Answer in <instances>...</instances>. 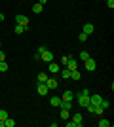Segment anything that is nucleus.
<instances>
[{"instance_id": "23", "label": "nucleus", "mask_w": 114, "mask_h": 127, "mask_svg": "<svg viewBox=\"0 0 114 127\" xmlns=\"http://www.w3.org/2000/svg\"><path fill=\"white\" fill-rule=\"evenodd\" d=\"M13 32H15V34H23V32H25V27H23V25H17V23H15V29H13Z\"/></svg>"}, {"instance_id": "25", "label": "nucleus", "mask_w": 114, "mask_h": 127, "mask_svg": "<svg viewBox=\"0 0 114 127\" xmlns=\"http://www.w3.org/2000/svg\"><path fill=\"white\" fill-rule=\"evenodd\" d=\"M8 70V63L6 61H0V72H6Z\"/></svg>"}, {"instance_id": "31", "label": "nucleus", "mask_w": 114, "mask_h": 127, "mask_svg": "<svg viewBox=\"0 0 114 127\" xmlns=\"http://www.w3.org/2000/svg\"><path fill=\"white\" fill-rule=\"evenodd\" d=\"M107 6H109L110 10H112V8H114V0H107Z\"/></svg>"}, {"instance_id": "7", "label": "nucleus", "mask_w": 114, "mask_h": 127, "mask_svg": "<svg viewBox=\"0 0 114 127\" xmlns=\"http://www.w3.org/2000/svg\"><path fill=\"white\" fill-rule=\"evenodd\" d=\"M59 70H61V66L57 63H53V61L49 63V72H51V74H59Z\"/></svg>"}, {"instance_id": "33", "label": "nucleus", "mask_w": 114, "mask_h": 127, "mask_svg": "<svg viewBox=\"0 0 114 127\" xmlns=\"http://www.w3.org/2000/svg\"><path fill=\"white\" fill-rule=\"evenodd\" d=\"M0 61H6V53L2 51V49H0Z\"/></svg>"}, {"instance_id": "32", "label": "nucleus", "mask_w": 114, "mask_h": 127, "mask_svg": "<svg viewBox=\"0 0 114 127\" xmlns=\"http://www.w3.org/2000/svg\"><path fill=\"white\" fill-rule=\"evenodd\" d=\"M80 93H82V95H87V97L91 95V91H89V89H84V91H80Z\"/></svg>"}, {"instance_id": "12", "label": "nucleus", "mask_w": 114, "mask_h": 127, "mask_svg": "<svg viewBox=\"0 0 114 127\" xmlns=\"http://www.w3.org/2000/svg\"><path fill=\"white\" fill-rule=\"evenodd\" d=\"M71 120H72V122H74L78 127H82V122H84V120H82L80 114H74V116H71Z\"/></svg>"}, {"instance_id": "4", "label": "nucleus", "mask_w": 114, "mask_h": 127, "mask_svg": "<svg viewBox=\"0 0 114 127\" xmlns=\"http://www.w3.org/2000/svg\"><path fill=\"white\" fill-rule=\"evenodd\" d=\"M76 99H78V104H80V106H87V104H89V97H87V95H82V93H80Z\"/></svg>"}, {"instance_id": "5", "label": "nucleus", "mask_w": 114, "mask_h": 127, "mask_svg": "<svg viewBox=\"0 0 114 127\" xmlns=\"http://www.w3.org/2000/svg\"><path fill=\"white\" fill-rule=\"evenodd\" d=\"M82 32L89 36V34H93V32H95V27H93L91 23H86V25H84V29H82Z\"/></svg>"}, {"instance_id": "21", "label": "nucleus", "mask_w": 114, "mask_h": 127, "mask_svg": "<svg viewBox=\"0 0 114 127\" xmlns=\"http://www.w3.org/2000/svg\"><path fill=\"white\" fill-rule=\"evenodd\" d=\"M4 125H6V127H13V125H15V120H11V118L8 116V118L4 120Z\"/></svg>"}, {"instance_id": "29", "label": "nucleus", "mask_w": 114, "mask_h": 127, "mask_svg": "<svg viewBox=\"0 0 114 127\" xmlns=\"http://www.w3.org/2000/svg\"><path fill=\"white\" fill-rule=\"evenodd\" d=\"M6 118H8V112H6V110H0V120H6Z\"/></svg>"}, {"instance_id": "3", "label": "nucleus", "mask_w": 114, "mask_h": 127, "mask_svg": "<svg viewBox=\"0 0 114 127\" xmlns=\"http://www.w3.org/2000/svg\"><path fill=\"white\" fill-rule=\"evenodd\" d=\"M44 84L48 85V89H57V85H59V82H57L55 78H48L46 82H44Z\"/></svg>"}, {"instance_id": "14", "label": "nucleus", "mask_w": 114, "mask_h": 127, "mask_svg": "<svg viewBox=\"0 0 114 127\" xmlns=\"http://www.w3.org/2000/svg\"><path fill=\"white\" fill-rule=\"evenodd\" d=\"M61 120H71V110H65V108H61Z\"/></svg>"}, {"instance_id": "34", "label": "nucleus", "mask_w": 114, "mask_h": 127, "mask_svg": "<svg viewBox=\"0 0 114 127\" xmlns=\"http://www.w3.org/2000/svg\"><path fill=\"white\" fill-rule=\"evenodd\" d=\"M46 2H48V0H38V4H42V6L46 4Z\"/></svg>"}, {"instance_id": "1", "label": "nucleus", "mask_w": 114, "mask_h": 127, "mask_svg": "<svg viewBox=\"0 0 114 127\" xmlns=\"http://www.w3.org/2000/svg\"><path fill=\"white\" fill-rule=\"evenodd\" d=\"M15 23L17 25H23L25 31H29V17L27 15H15Z\"/></svg>"}, {"instance_id": "26", "label": "nucleus", "mask_w": 114, "mask_h": 127, "mask_svg": "<svg viewBox=\"0 0 114 127\" xmlns=\"http://www.w3.org/2000/svg\"><path fill=\"white\" fill-rule=\"evenodd\" d=\"M99 104L103 106L105 110H107V108H110V102H109V101H105V99H101V102H99Z\"/></svg>"}, {"instance_id": "13", "label": "nucleus", "mask_w": 114, "mask_h": 127, "mask_svg": "<svg viewBox=\"0 0 114 127\" xmlns=\"http://www.w3.org/2000/svg\"><path fill=\"white\" fill-rule=\"evenodd\" d=\"M61 108H65V110H71L72 108V101H63V99H61Z\"/></svg>"}, {"instance_id": "6", "label": "nucleus", "mask_w": 114, "mask_h": 127, "mask_svg": "<svg viewBox=\"0 0 114 127\" xmlns=\"http://www.w3.org/2000/svg\"><path fill=\"white\" fill-rule=\"evenodd\" d=\"M36 91H38V95H48V85L46 84H38V87H36Z\"/></svg>"}, {"instance_id": "10", "label": "nucleus", "mask_w": 114, "mask_h": 127, "mask_svg": "<svg viewBox=\"0 0 114 127\" xmlns=\"http://www.w3.org/2000/svg\"><path fill=\"white\" fill-rule=\"evenodd\" d=\"M101 99H103V97H101V95H97V93H95V95H89V102H91V104H95V106H97L99 102H101Z\"/></svg>"}, {"instance_id": "20", "label": "nucleus", "mask_w": 114, "mask_h": 127, "mask_svg": "<svg viewBox=\"0 0 114 127\" xmlns=\"http://www.w3.org/2000/svg\"><path fill=\"white\" fill-rule=\"evenodd\" d=\"M71 78H72V80H76V82H78V80L82 78V76H80V70H78V68H76V70H72V72H71Z\"/></svg>"}, {"instance_id": "28", "label": "nucleus", "mask_w": 114, "mask_h": 127, "mask_svg": "<svg viewBox=\"0 0 114 127\" xmlns=\"http://www.w3.org/2000/svg\"><path fill=\"white\" fill-rule=\"evenodd\" d=\"M78 40H80V42H86V40H87V34L80 32V34H78Z\"/></svg>"}, {"instance_id": "9", "label": "nucleus", "mask_w": 114, "mask_h": 127, "mask_svg": "<svg viewBox=\"0 0 114 127\" xmlns=\"http://www.w3.org/2000/svg\"><path fill=\"white\" fill-rule=\"evenodd\" d=\"M86 68L89 70V72H93V70H95V61H93L91 57H89V59H86Z\"/></svg>"}, {"instance_id": "22", "label": "nucleus", "mask_w": 114, "mask_h": 127, "mask_svg": "<svg viewBox=\"0 0 114 127\" xmlns=\"http://www.w3.org/2000/svg\"><path fill=\"white\" fill-rule=\"evenodd\" d=\"M99 125H101V127H110V120H107V118H101V120H99Z\"/></svg>"}, {"instance_id": "15", "label": "nucleus", "mask_w": 114, "mask_h": 127, "mask_svg": "<svg viewBox=\"0 0 114 127\" xmlns=\"http://www.w3.org/2000/svg\"><path fill=\"white\" fill-rule=\"evenodd\" d=\"M63 101H74V93H72V91H65V95H63Z\"/></svg>"}, {"instance_id": "18", "label": "nucleus", "mask_w": 114, "mask_h": 127, "mask_svg": "<svg viewBox=\"0 0 114 127\" xmlns=\"http://www.w3.org/2000/svg\"><path fill=\"white\" fill-rule=\"evenodd\" d=\"M48 78H49V76L46 74V72H40V74H38V84H44Z\"/></svg>"}, {"instance_id": "35", "label": "nucleus", "mask_w": 114, "mask_h": 127, "mask_svg": "<svg viewBox=\"0 0 114 127\" xmlns=\"http://www.w3.org/2000/svg\"><path fill=\"white\" fill-rule=\"evenodd\" d=\"M0 23H4V13H0Z\"/></svg>"}, {"instance_id": "2", "label": "nucleus", "mask_w": 114, "mask_h": 127, "mask_svg": "<svg viewBox=\"0 0 114 127\" xmlns=\"http://www.w3.org/2000/svg\"><path fill=\"white\" fill-rule=\"evenodd\" d=\"M40 61H44V63H51V61H53V53L46 49V51L40 55Z\"/></svg>"}, {"instance_id": "36", "label": "nucleus", "mask_w": 114, "mask_h": 127, "mask_svg": "<svg viewBox=\"0 0 114 127\" xmlns=\"http://www.w3.org/2000/svg\"><path fill=\"white\" fill-rule=\"evenodd\" d=\"M0 29H2V23H0Z\"/></svg>"}, {"instance_id": "11", "label": "nucleus", "mask_w": 114, "mask_h": 127, "mask_svg": "<svg viewBox=\"0 0 114 127\" xmlns=\"http://www.w3.org/2000/svg\"><path fill=\"white\" fill-rule=\"evenodd\" d=\"M65 68H69V70H71V72H72V70H76V68H78V64H76V61H74V57H72V59H71V61H69V63H67V64H65Z\"/></svg>"}, {"instance_id": "8", "label": "nucleus", "mask_w": 114, "mask_h": 127, "mask_svg": "<svg viewBox=\"0 0 114 127\" xmlns=\"http://www.w3.org/2000/svg\"><path fill=\"white\" fill-rule=\"evenodd\" d=\"M46 46H38V49H36V53H34V61H40V55H42L44 51H46Z\"/></svg>"}, {"instance_id": "27", "label": "nucleus", "mask_w": 114, "mask_h": 127, "mask_svg": "<svg viewBox=\"0 0 114 127\" xmlns=\"http://www.w3.org/2000/svg\"><path fill=\"white\" fill-rule=\"evenodd\" d=\"M80 59H82V61L89 59V53H87V51H80Z\"/></svg>"}, {"instance_id": "24", "label": "nucleus", "mask_w": 114, "mask_h": 127, "mask_svg": "<svg viewBox=\"0 0 114 127\" xmlns=\"http://www.w3.org/2000/svg\"><path fill=\"white\" fill-rule=\"evenodd\" d=\"M71 59H72V55H67V57H65V55H63V59H61V64H63V66H65V64L69 63V61H71Z\"/></svg>"}, {"instance_id": "17", "label": "nucleus", "mask_w": 114, "mask_h": 127, "mask_svg": "<svg viewBox=\"0 0 114 127\" xmlns=\"http://www.w3.org/2000/svg\"><path fill=\"white\" fill-rule=\"evenodd\" d=\"M42 10H44V6H42V4H38V2L33 6V13H42Z\"/></svg>"}, {"instance_id": "16", "label": "nucleus", "mask_w": 114, "mask_h": 127, "mask_svg": "<svg viewBox=\"0 0 114 127\" xmlns=\"http://www.w3.org/2000/svg\"><path fill=\"white\" fill-rule=\"evenodd\" d=\"M59 72H61V78H65V80L71 78V70H69V68H61Z\"/></svg>"}, {"instance_id": "30", "label": "nucleus", "mask_w": 114, "mask_h": 127, "mask_svg": "<svg viewBox=\"0 0 114 127\" xmlns=\"http://www.w3.org/2000/svg\"><path fill=\"white\" fill-rule=\"evenodd\" d=\"M67 127H78V125H76V123L72 122V120H71V122H69V120H67Z\"/></svg>"}, {"instance_id": "19", "label": "nucleus", "mask_w": 114, "mask_h": 127, "mask_svg": "<svg viewBox=\"0 0 114 127\" xmlns=\"http://www.w3.org/2000/svg\"><path fill=\"white\" fill-rule=\"evenodd\" d=\"M49 104H51V106H59L61 99H59V97H51V99H49Z\"/></svg>"}, {"instance_id": "37", "label": "nucleus", "mask_w": 114, "mask_h": 127, "mask_svg": "<svg viewBox=\"0 0 114 127\" xmlns=\"http://www.w3.org/2000/svg\"><path fill=\"white\" fill-rule=\"evenodd\" d=\"M0 46H2V42H0Z\"/></svg>"}]
</instances>
